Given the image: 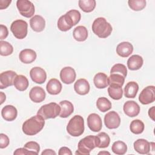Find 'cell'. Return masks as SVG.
<instances>
[{
  "label": "cell",
  "instance_id": "6da1fadb",
  "mask_svg": "<svg viewBox=\"0 0 155 155\" xmlns=\"http://www.w3.org/2000/svg\"><path fill=\"white\" fill-rule=\"evenodd\" d=\"M45 119L37 114L26 120L22 125V131L26 135L33 136L38 134L44 128Z\"/></svg>",
  "mask_w": 155,
  "mask_h": 155
},
{
  "label": "cell",
  "instance_id": "7a4b0ae2",
  "mask_svg": "<svg viewBox=\"0 0 155 155\" xmlns=\"http://www.w3.org/2000/svg\"><path fill=\"white\" fill-rule=\"evenodd\" d=\"M92 30L99 38H106L111 35L112 27L104 18L99 17L93 21Z\"/></svg>",
  "mask_w": 155,
  "mask_h": 155
},
{
  "label": "cell",
  "instance_id": "3957f363",
  "mask_svg": "<svg viewBox=\"0 0 155 155\" xmlns=\"http://www.w3.org/2000/svg\"><path fill=\"white\" fill-rule=\"evenodd\" d=\"M67 131L71 136L78 137L82 134L84 131V120L80 115L74 116L68 122Z\"/></svg>",
  "mask_w": 155,
  "mask_h": 155
},
{
  "label": "cell",
  "instance_id": "277c9868",
  "mask_svg": "<svg viewBox=\"0 0 155 155\" xmlns=\"http://www.w3.org/2000/svg\"><path fill=\"white\" fill-rule=\"evenodd\" d=\"M96 147V136L89 135L82 139L78 143L76 154L89 155L91 151Z\"/></svg>",
  "mask_w": 155,
  "mask_h": 155
},
{
  "label": "cell",
  "instance_id": "5b68a950",
  "mask_svg": "<svg viewBox=\"0 0 155 155\" xmlns=\"http://www.w3.org/2000/svg\"><path fill=\"white\" fill-rule=\"evenodd\" d=\"M61 107L55 102H51L42 105L38 111L37 114L41 116L44 119H54L59 115Z\"/></svg>",
  "mask_w": 155,
  "mask_h": 155
},
{
  "label": "cell",
  "instance_id": "8992f818",
  "mask_svg": "<svg viewBox=\"0 0 155 155\" xmlns=\"http://www.w3.org/2000/svg\"><path fill=\"white\" fill-rule=\"evenodd\" d=\"M27 27L28 24L26 21L22 19H17L12 23L10 30L15 38L22 39L27 35Z\"/></svg>",
  "mask_w": 155,
  "mask_h": 155
},
{
  "label": "cell",
  "instance_id": "52a82bcc",
  "mask_svg": "<svg viewBox=\"0 0 155 155\" xmlns=\"http://www.w3.org/2000/svg\"><path fill=\"white\" fill-rule=\"evenodd\" d=\"M16 6L20 14L25 18H31L35 13V6L30 1L18 0Z\"/></svg>",
  "mask_w": 155,
  "mask_h": 155
},
{
  "label": "cell",
  "instance_id": "ba28073f",
  "mask_svg": "<svg viewBox=\"0 0 155 155\" xmlns=\"http://www.w3.org/2000/svg\"><path fill=\"white\" fill-rule=\"evenodd\" d=\"M155 100L154 86H147L142 90L139 96V101L143 105L152 103Z\"/></svg>",
  "mask_w": 155,
  "mask_h": 155
},
{
  "label": "cell",
  "instance_id": "9c48e42d",
  "mask_svg": "<svg viewBox=\"0 0 155 155\" xmlns=\"http://www.w3.org/2000/svg\"><path fill=\"white\" fill-rule=\"evenodd\" d=\"M16 76V73L12 70H8L1 73L0 74V88H5L14 85V81Z\"/></svg>",
  "mask_w": 155,
  "mask_h": 155
},
{
  "label": "cell",
  "instance_id": "30bf717a",
  "mask_svg": "<svg viewBox=\"0 0 155 155\" xmlns=\"http://www.w3.org/2000/svg\"><path fill=\"white\" fill-rule=\"evenodd\" d=\"M104 123L106 127L109 129L117 128L120 124V116L114 111H109L105 115Z\"/></svg>",
  "mask_w": 155,
  "mask_h": 155
},
{
  "label": "cell",
  "instance_id": "8fae6325",
  "mask_svg": "<svg viewBox=\"0 0 155 155\" xmlns=\"http://www.w3.org/2000/svg\"><path fill=\"white\" fill-rule=\"evenodd\" d=\"M30 76L31 80L34 82L39 84L44 83L47 79V74L45 71L39 67L32 68L30 71Z\"/></svg>",
  "mask_w": 155,
  "mask_h": 155
},
{
  "label": "cell",
  "instance_id": "7c38bea8",
  "mask_svg": "<svg viewBox=\"0 0 155 155\" xmlns=\"http://www.w3.org/2000/svg\"><path fill=\"white\" fill-rule=\"evenodd\" d=\"M76 76L74 70L70 67H65L61 70L60 78L62 82L65 84L73 83L75 81Z\"/></svg>",
  "mask_w": 155,
  "mask_h": 155
},
{
  "label": "cell",
  "instance_id": "4fadbf2b",
  "mask_svg": "<svg viewBox=\"0 0 155 155\" xmlns=\"http://www.w3.org/2000/svg\"><path fill=\"white\" fill-rule=\"evenodd\" d=\"M87 125L88 128L94 132L101 131L102 123L101 117L96 113H91L87 117Z\"/></svg>",
  "mask_w": 155,
  "mask_h": 155
},
{
  "label": "cell",
  "instance_id": "5bb4252c",
  "mask_svg": "<svg viewBox=\"0 0 155 155\" xmlns=\"http://www.w3.org/2000/svg\"><path fill=\"white\" fill-rule=\"evenodd\" d=\"M123 110L126 115L133 117L139 114L140 107L135 101H128L124 104Z\"/></svg>",
  "mask_w": 155,
  "mask_h": 155
},
{
  "label": "cell",
  "instance_id": "9a60e30c",
  "mask_svg": "<svg viewBox=\"0 0 155 155\" xmlns=\"http://www.w3.org/2000/svg\"><path fill=\"white\" fill-rule=\"evenodd\" d=\"M134 148L139 154H148L151 150V143L144 139H139L134 142Z\"/></svg>",
  "mask_w": 155,
  "mask_h": 155
},
{
  "label": "cell",
  "instance_id": "2e32d148",
  "mask_svg": "<svg viewBox=\"0 0 155 155\" xmlns=\"http://www.w3.org/2000/svg\"><path fill=\"white\" fill-rule=\"evenodd\" d=\"M29 97L33 102L35 103H39L45 99V92L42 88L36 86L30 90L29 92Z\"/></svg>",
  "mask_w": 155,
  "mask_h": 155
},
{
  "label": "cell",
  "instance_id": "e0dca14e",
  "mask_svg": "<svg viewBox=\"0 0 155 155\" xmlns=\"http://www.w3.org/2000/svg\"><path fill=\"white\" fill-rule=\"evenodd\" d=\"M133 51L132 44L128 42H122L119 43L116 47L117 54L122 58L128 57Z\"/></svg>",
  "mask_w": 155,
  "mask_h": 155
},
{
  "label": "cell",
  "instance_id": "ac0fdd59",
  "mask_svg": "<svg viewBox=\"0 0 155 155\" xmlns=\"http://www.w3.org/2000/svg\"><path fill=\"white\" fill-rule=\"evenodd\" d=\"M30 25L33 31L41 32L45 28V21L41 16L35 15L30 19Z\"/></svg>",
  "mask_w": 155,
  "mask_h": 155
},
{
  "label": "cell",
  "instance_id": "d6986e66",
  "mask_svg": "<svg viewBox=\"0 0 155 155\" xmlns=\"http://www.w3.org/2000/svg\"><path fill=\"white\" fill-rule=\"evenodd\" d=\"M18 114L16 108L11 105H7L4 107L1 110V115L4 119L7 121L14 120Z\"/></svg>",
  "mask_w": 155,
  "mask_h": 155
},
{
  "label": "cell",
  "instance_id": "ffe728a7",
  "mask_svg": "<svg viewBox=\"0 0 155 155\" xmlns=\"http://www.w3.org/2000/svg\"><path fill=\"white\" fill-rule=\"evenodd\" d=\"M74 91L80 95H85L90 91V84L85 79H79L74 85Z\"/></svg>",
  "mask_w": 155,
  "mask_h": 155
},
{
  "label": "cell",
  "instance_id": "44dd1931",
  "mask_svg": "<svg viewBox=\"0 0 155 155\" xmlns=\"http://www.w3.org/2000/svg\"><path fill=\"white\" fill-rule=\"evenodd\" d=\"M19 58L24 64H30L36 59V53L33 50L29 48L24 49L20 52Z\"/></svg>",
  "mask_w": 155,
  "mask_h": 155
},
{
  "label": "cell",
  "instance_id": "7402d4cb",
  "mask_svg": "<svg viewBox=\"0 0 155 155\" xmlns=\"http://www.w3.org/2000/svg\"><path fill=\"white\" fill-rule=\"evenodd\" d=\"M46 89L49 94L56 95L61 91L62 84L57 79L52 78L48 81Z\"/></svg>",
  "mask_w": 155,
  "mask_h": 155
},
{
  "label": "cell",
  "instance_id": "603a6c76",
  "mask_svg": "<svg viewBox=\"0 0 155 155\" xmlns=\"http://www.w3.org/2000/svg\"><path fill=\"white\" fill-rule=\"evenodd\" d=\"M61 107V112L59 116L62 118H66L70 116L74 110V107L72 103L68 101H62L59 102Z\"/></svg>",
  "mask_w": 155,
  "mask_h": 155
},
{
  "label": "cell",
  "instance_id": "cb8c5ba5",
  "mask_svg": "<svg viewBox=\"0 0 155 155\" xmlns=\"http://www.w3.org/2000/svg\"><path fill=\"white\" fill-rule=\"evenodd\" d=\"M143 63L142 58L138 54L132 55L127 61L128 68L131 70H137L140 69Z\"/></svg>",
  "mask_w": 155,
  "mask_h": 155
},
{
  "label": "cell",
  "instance_id": "d4e9b609",
  "mask_svg": "<svg viewBox=\"0 0 155 155\" xmlns=\"http://www.w3.org/2000/svg\"><path fill=\"white\" fill-rule=\"evenodd\" d=\"M139 90L138 84L134 81L128 82L124 88V96L127 98H134Z\"/></svg>",
  "mask_w": 155,
  "mask_h": 155
},
{
  "label": "cell",
  "instance_id": "484cf974",
  "mask_svg": "<svg viewBox=\"0 0 155 155\" xmlns=\"http://www.w3.org/2000/svg\"><path fill=\"white\" fill-rule=\"evenodd\" d=\"M93 82L96 87L99 89L105 88L108 85V76L104 73H97L94 77Z\"/></svg>",
  "mask_w": 155,
  "mask_h": 155
},
{
  "label": "cell",
  "instance_id": "4316f807",
  "mask_svg": "<svg viewBox=\"0 0 155 155\" xmlns=\"http://www.w3.org/2000/svg\"><path fill=\"white\" fill-rule=\"evenodd\" d=\"M74 39L79 42L85 41L88 37V31L85 27L79 25L76 27L73 33Z\"/></svg>",
  "mask_w": 155,
  "mask_h": 155
},
{
  "label": "cell",
  "instance_id": "83f0119b",
  "mask_svg": "<svg viewBox=\"0 0 155 155\" xmlns=\"http://www.w3.org/2000/svg\"><path fill=\"white\" fill-rule=\"evenodd\" d=\"M29 85L27 78L22 74L17 75L14 81V86L19 91H23L27 90Z\"/></svg>",
  "mask_w": 155,
  "mask_h": 155
},
{
  "label": "cell",
  "instance_id": "f1b7e54d",
  "mask_svg": "<svg viewBox=\"0 0 155 155\" xmlns=\"http://www.w3.org/2000/svg\"><path fill=\"white\" fill-rule=\"evenodd\" d=\"M96 147L104 148L108 147L110 142V138L106 133L101 132L96 136Z\"/></svg>",
  "mask_w": 155,
  "mask_h": 155
},
{
  "label": "cell",
  "instance_id": "f546056e",
  "mask_svg": "<svg viewBox=\"0 0 155 155\" xmlns=\"http://www.w3.org/2000/svg\"><path fill=\"white\" fill-rule=\"evenodd\" d=\"M125 77L120 74L113 73L110 74V76L108 77V85H117L122 87L125 81Z\"/></svg>",
  "mask_w": 155,
  "mask_h": 155
},
{
  "label": "cell",
  "instance_id": "4dcf8cb0",
  "mask_svg": "<svg viewBox=\"0 0 155 155\" xmlns=\"http://www.w3.org/2000/svg\"><path fill=\"white\" fill-rule=\"evenodd\" d=\"M108 93L110 97L114 100L120 99L123 95L122 87L117 85H110L108 88Z\"/></svg>",
  "mask_w": 155,
  "mask_h": 155
},
{
  "label": "cell",
  "instance_id": "1f68e13d",
  "mask_svg": "<svg viewBox=\"0 0 155 155\" xmlns=\"http://www.w3.org/2000/svg\"><path fill=\"white\" fill-rule=\"evenodd\" d=\"M97 108L102 112H106L111 108V102L105 97H99L96 101Z\"/></svg>",
  "mask_w": 155,
  "mask_h": 155
},
{
  "label": "cell",
  "instance_id": "d6a6232c",
  "mask_svg": "<svg viewBox=\"0 0 155 155\" xmlns=\"http://www.w3.org/2000/svg\"><path fill=\"white\" fill-rule=\"evenodd\" d=\"M78 3L81 10L86 13L92 12L96 7V1L94 0H80Z\"/></svg>",
  "mask_w": 155,
  "mask_h": 155
},
{
  "label": "cell",
  "instance_id": "836d02e7",
  "mask_svg": "<svg viewBox=\"0 0 155 155\" xmlns=\"http://www.w3.org/2000/svg\"><path fill=\"white\" fill-rule=\"evenodd\" d=\"M145 128L143 122L139 119L133 120L130 125V129L131 131L136 134H139L142 133Z\"/></svg>",
  "mask_w": 155,
  "mask_h": 155
},
{
  "label": "cell",
  "instance_id": "e575fe53",
  "mask_svg": "<svg viewBox=\"0 0 155 155\" xmlns=\"http://www.w3.org/2000/svg\"><path fill=\"white\" fill-rule=\"evenodd\" d=\"M111 150L114 154L122 155L124 154L127 151V146L122 141L117 140L114 142L111 147Z\"/></svg>",
  "mask_w": 155,
  "mask_h": 155
},
{
  "label": "cell",
  "instance_id": "d590c367",
  "mask_svg": "<svg viewBox=\"0 0 155 155\" xmlns=\"http://www.w3.org/2000/svg\"><path fill=\"white\" fill-rule=\"evenodd\" d=\"M13 51V46L9 42L4 41H0V54L1 56H8L11 54Z\"/></svg>",
  "mask_w": 155,
  "mask_h": 155
},
{
  "label": "cell",
  "instance_id": "8d00e7d4",
  "mask_svg": "<svg viewBox=\"0 0 155 155\" xmlns=\"http://www.w3.org/2000/svg\"><path fill=\"white\" fill-rule=\"evenodd\" d=\"M128 4L131 9L134 11L142 10L146 6V1L145 0H129Z\"/></svg>",
  "mask_w": 155,
  "mask_h": 155
},
{
  "label": "cell",
  "instance_id": "74e56055",
  "mask_svg": "<svg viewBox=\"0 0 155 155\" xmlns=\"http://www.w3.org/2000/svg\"><path fill=\"white\" fill-rule=\"evenodd\" d=\"M24 148L27 149L28 151L30 152L31 154H38L39 150H40V147L39 145L34 141H30L27 142L24 145Z\"/></svg>",
  "mask_w": 155,
  "mask_h": 155
},
{
  "label": "cell",
  "instance_id": "f35d334b",
  "mask_svg": "<svg viewBox=\"0 0 155 155\" xmlns=\"http://www.w3.org/2000/svg\"><path fill=\"white\" fill-rule=\"evenodd\" d=\"M113 73L120 74L123 75L125 78L127 74V69L125 65H124V64H116L112 67L110 70V74Z\"/></svg>",
  "mask_w": 155,
  "mask_h": 155
},
{
  "label": "cell",
  "instance_id": "ab89813d",
  "mask_svg": "<svg viewBox=\"0 0 155 155\" xmlns=\"http://www.w3.org/2000/svg\"><path fill=\"white\" fill-rule=\"evenodd\" d=\"M66 14L70 17L73 23V25H76L80 21L81 15L80 12L77 10H71L66 13Z\"/></svg>",
  "mask_w": 155,
  "mask_h": 155
},
{
  "label": "cell",
  "instance_id": "60d3db41",
  "mask_svg": "<svg viewBox=\"0 0 155 155\" xmlns=\"http://www.w3.org/2000/svg\"><path fill=\"white\" fill-rule=\"evenodd\" d=\"M57 25H58V29H59L61 31H68L70 29H71V28L72 27L71 26H70L68 22H67V21L65 20V17L64 15L61 16L58 21V23H57Z\"/></svg>",
  "mask_w": 155,
  "mask_h": 155
},
{
  "label": "cell",
  "instance_id": "b9f144b4",
  "mask_svg": "<svg viewBox=\"0 0 155 155\" xmlns=\"http://www.w3.org/2000/svg\"><path fill=\"white\" fill-rule=\"evenodd\" d=\"M9 144V139L8 136L3 133L0 134V148H4Z\"/></svg>",
  "mask_w": 155,
  "mask_h": 155
},
{
  "label": "cell",
  "instance_id": "7bdbcfd3",
  "mask_svg": "<svg viewBox=\"0 0 155 155\" xmlns=\"http://www.w3.org/2000/svg\"><path fill=\"white\" fill-rule=\"evenodd\" d=\"M8 35V29L6 26L1 24L0 25V39L2 41L6 38Z\"/></svg>",
  "mask_w": 155,
  "mask_h": 155
},
{
  "label": "cell",
  "instance_id": "ee69618b",
  "mask_svg": "<svg viewBox=\"0 0 155 155\" xmlns=\"http://www.w3.org/2000/svg\"><path fill=\"white\" fill-rule=\"evenodd\" d=\"M14 155H20V154H31L30 152L28 151L27 149H25V148H18L16 149L14 153H13Z\"/></svg>",
  "mask_w": 155,
  "mask_h": 155
},
{
  "label": "cell",
  "instance_id": "f6af8a7d",
  "mask_svg": "<svg viewBox=\"0 0 155 155\" xmlns=\"http://www.w3.org/2000/svg\"><path fill=\"white\" fill-rule=\"evenodd\" d=\"M58 154L59 155H64V154H67V155H71L72 154V152L71 151V150L66 147H61L58 152Z\"/></svg>",
  "mask_w": 155,
  "mask_h": 155
},
{
  "label": "cell",
  "instance_id": "bcb514c9",
  "mask_svg": "<svg viewBox=\"0 0 155 155\" xmlns=\"http://www.w3.org/2000/svg\"><path fill=\"white\" fill-rule=\"evenodd\" d=\"M11 2V0H0V8L1 10L6 8L8 7Z\"/></svg>",
  "mask_w": 155,
  "mask_h": 155
},
{
  "label": "cell",
  "instance_id": "7dc6e473",
  "mask_svg": "<svg viewBox=\"0 0 155 155\" xmlns=\"http://www.w3.org/2000/svg\"><path fill=\"white\" fill-rule=\"evenodd\" d=\"M56 154V152L51 149H46V150H44L41 153L42 155H45H45H48H48H53V154L55 155Z\"/></svg>",
  "mask_w": 155,
  "mask_h": 155
},
{
  "label": "cell",
  "instance_id": "c3c4849f",
  "mask_svg": "<svg viewBox=\"0 0 155 155\" xmlns=\"http://www.w3.org/2000/svg\"><path fill=\"white\" fill-rule=\"evenodd\" d=\"M148 115H149L150 117L151 118L152 120H154V107H152L151 108L149 109Z\"/></svg>",
  "mask_w": 155,
  "mask_h": 155
},
{
  "label": "cell",
  "instance_id": "681fc988",
  "mask_svg": "<svg viewBox=\"0 0 155 155\" xmlns=\"http://www.w3.org/2000/svg\"><path fill=\"white\" fill-rule=\"evenodd\" d=\"M5 99H6L5 94L4 93L1 92V104H2L4 102Z\"/></svg>",
  "mask_w": 155,
  "mask_h": 155
},
{
  "label": "cell",
  "instance_id": "f907efd6",
  "mask_svg": "<svg viewBox=\"0 0 155 155\" xmlns=\"http://www.w3.org/2000/svg\"><path fill=\"white\" fill-rule=\"evenodd\" d=\"M98 154H110V153L108 151H101L98 153Z\"/></svg>",
  "mask_w": 155,
  "mask_h": 155
}]
</instances>
